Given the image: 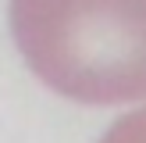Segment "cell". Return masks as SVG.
Returning <instances> with one entry per match:
<instances>
[{
  "label": "cell",
  "instance_id": "obj_1",
  "mask_svg": "<svg viewBox=\"0 0 146 143\" xmlns=\"http://www.w3.org/2000/svg\"><path fill=\"white\" fill-rule=\"evenodd\" d=\"M11 32L36 79L61 97H146V0H11Z\"/></svg>",
  "mask_w": 146,
  "mask_h": 143
},
{
  "label": "cell",
  "instance_id": "obj_2",
  "mask_svg": "<svg viewBox=\"0 0 146 143\" xmlns=\"http://www.w3.org/2000/svg\"><path fill=\"white\" fill-rule=\"evenodd\" d=\"M100 143H146V107L125 114V118H118V122L104 132Z\"/></svg>",
  "mask_w": 146,
  "mask_h": 143
}]
</instances>
